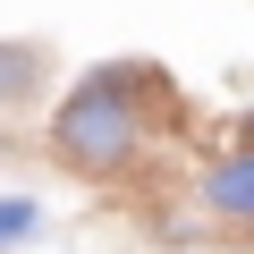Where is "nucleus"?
<instances>
[{"mask_svg": "<svg viewBox=\"0 0 254 254\" xmlns=\"http://www.w3.org/2000/svg\"><path fill=\"white\" fill-rule=\"evenodd\" d=\"M60 153L76 170H119L127 153H136V102H127L119 76H85L60 102Z\"/></svg>", "mask_w": 254, "mask_h": 254, "instance_id": "1", "label": "nucleus"}, {"mask_svg": "<svg viewBox=\"0 0 254 254\" xmlns=\"http://www.w3.org/2000/svg\"><path fill=\"white\" fill-rule=\"evenodd\" d=\"M212 212L220 220H254V153H237V161L212 170Z\"/></svg>", "mask_w": 254, "mask_h": 254, "instance_id": "2", "label": "nucleus"}, {"mask_svg": "<svg viewBox=\"0 0 254 254\" xmlns=\"http://www.w3.org/2000/svg\"><path fill=\"white\" fill-rule=\"evenodd\" d=\"M34 85V51H0V102Z\"/></svg>", "mask_w": 254, "mask_h": 254, "instance_id": "3", "label": "nucleus"}, {"mask_svg": "<svg viewBox=\"0 0 254 254\" xmlns=\"http://www.w3.org/2000/svg\"><path fill=\"white\" fill-rule=\"evenodd\" d=\"M26 229H34V203H0V246H17Z\"/></svg>", "mask_w": 254, "mask_h": 254, "instance_id": "4", "label": "nucleus"}]
</instances>
